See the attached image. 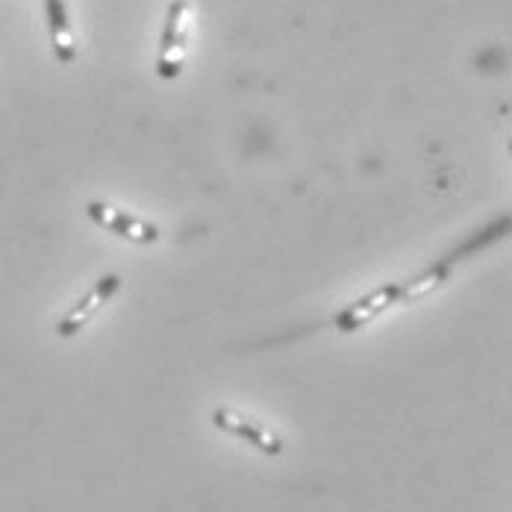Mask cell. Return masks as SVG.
Here are the masks:
<instances>
[{
  "label": "cell",
  "instance_id": "3957f363",
  "mask_svg": "<svg viewBox=\"0 0 512 512\" xmlns=\"http://www.w3.org/2000/svg\"><path fill=\"white\" fill-rule=\"evenodd\" d=\"M86 215L92 224H98L101 230L124 239V242H133V245H156L159 242V227L133 215V212H124L118 206L103 204V201H89L86 204Z\"/></svg>",
  "mask_w": 512,
  "mask_h": 512
},
{
  "label": "cell",
  "instance_id": "5b68a950",
  "mask_svg": "<svg viewBox=\"0 0 512 512\" xmlns=\"http://www.w3.org/2000/svg\"><path fill=\"white\" fill-rule=\"evenodd\" d=\"M121 286H124V280L118 277V274H103L101 280L74 304V307L68 309L59 321H56V336L59 339H71V336H77L98 312H101L118 292H121Z\"/></svg>",
  "mask_w": 512,
  "mask_h": 512
},
{
  "label": "cell",
  "instance_id": "7a4b0ae2",
  "mask_svg": "<svg viewBox=\"0 0 512 512\" xmlns=\"http://www.w3.org/2000/svg\"><path fill=\"white\" fill-rule=\"evenodd\" d=\"M395 307H401V280L389 283V286H380V289L357 298L354 304H348L342 312H336L327 321V327H333L339 333H357L362 327H368L371 321H377L383 312Z\"/></svg>",
  "mask_w": 512,
  "mask_h": 512
},
{
  "label": "cell",
  "instance_id": "277c9868",
  "mask_svg": "<svg viewBox=\"0 0 512 512\" xmlns=\"http://www.w3.org/2000/svg\"><path fill=\"white\" fill-rule=\"evenodd\" d=\"M212 424L242 442H248L254 451L265 454V457H280L283 454V439L262 421H256L254 415H245L239 410H230V407H218L212 412Z\"/></svg>",
  "mask_w": 512,
  "mask_h": 512
},
{
  "label": "cell",
  "instance_id": "8992f818",
  "mask_svg": "<svg viewBox=\"0 0 512 512\" xmlns=\"http://www.w3.org/2000/svg\"><path fill=\"white\" fill-rule=\"evenodd\" d=\"M45 18H48V36H51V51L56 62L74 65L80 56V48H77L68 0H45Z\"/></svg>",
  "mask_w": 512,
  "mask_h": 512
},
{
  "label": "cell",
  "instance_id": "6da1fadb",
  "mask_svg": "<svg viewBox=\"0 0 512 512\" xmlns=\"http://www.w3.org/2000/svg\"><path fill=\"white\" fill-rule=\"evenodd\" d=\"M192 39V3L189 0H171L165 12V27L156 53V74L162 80H177L183 74V62Z\"/></svg>",
  "mask_w": 512,
  "mask_h": 512
}]
</instances>
